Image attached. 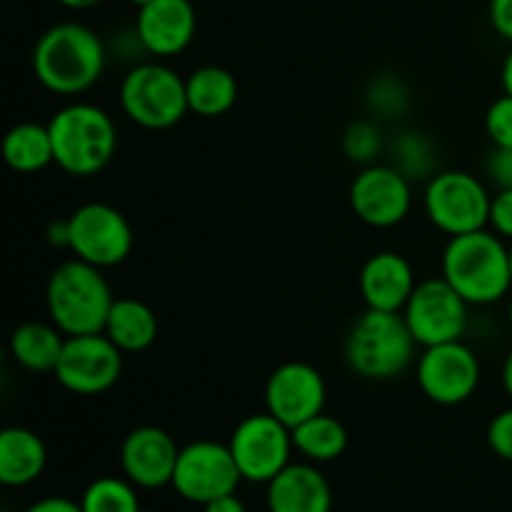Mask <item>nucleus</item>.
<instances>
[{
  "instance_id": "obj_1",
  "label": "nucleus",
  "mask_w": 512,
  "mask_h": 512,
  "mask_svg": "<svg viewBox=\"0 0 512 512\" xmlns=\"http://www.w3.org/2000/svg\"><path fill=\"white\" fill-rule=\"evenodd\" d=\"M108 48L83 23H58L45 30L33 48V75L48 93L83 95L100 80Z\"/></svg>"
},
{
  "instance_id": "obj_2",
  "label": "nucleus",
  "mask_w": 512,
  "mask_h": 512,
  "mask_svg": "<svg viewBox=\"0 0 512 512\" xmlns=\"http://www.w3.org/2000/svg\"><path fill=\"white\" fill-rule=\"evenodd\" d=\"M440 270L470 305H493L510 295V253L495 230L483 228L450 238Z\"/></svg>"
},
{
  "instance_id": "obj_3",
  "label": "nucleus",
  "mask_w": 512,
  "mask_h": 512,
  "mask_svg": "<svg viewBox=\"0 0 512 512\" xmlns=\"http://www.w3.org/2000/svg\"><path fill=\"white\" fill-rule=\"evenodd\" d=\"M113 303V290L105 280L103 268H95L80 258L60 263L45 285L50 323L58 325L65 338L103 333Z\"/></svg>"
},
{
  "instance_id": "obj_4",
  "label": "nucleus",
  "mask_w": 512,
  "mask_h": 512,
  "mask_svg": "<svg viewBox=\"0 0 512 512\" xmlns=\"http://www.w3.org/2000/svg\"><path fill=\"white\" fill-rule=\"evenodd\" d=\"M418 348L403 313L365 308L345 335V363L360 378L385 383L415 363Z\"/></svg>"
},
{
  "instance_id": "obj_5",
  "label": "nucleus",
  "mask_w": 512,
  "mask_h": 512,
  "mask_svg": "<svg viewBox=\"0 0 512 512\" xmlns=\"http://www.w3.org/2000/svg\"><path fill=\"white\" fill-rule=\"evenodd\" d=\"M55 165L75 178H90L113 160L118 130L113 118L93 103H68L48 120Z\"/></svg>"
},
{
  "instance_id": "obj_6",
  "label": "nucleus",
  "mask_w": 512,
  "mask_h": 512,
  "mask_svg": "<svg viewBox=\"0 0 512 512\" xmlns=\"http://www.w3.org/2000/svg\"><path fill=\"white\" fill-rule=\"evenodd\" d=\"M120 108L145 130L173 128L190 110L185 78L155 60L133 65L120 83Z\"/></svg>"
},
{
  "instance_id": "obj_7",
  "label": "nucleus",
  "mask_w": 512,
  "mask_h": 512,
  "mask_svg": "<svg viewBox=\"0 0 512 512\" xmlns=\"http://www.w3.org/2000/svg\"><path fill=\"white\" fill-rule=\"evenodd\" d=\"M490 203V190L468 170H438L423 195L425 215L448 238L488 228Z\"/></svg>"
},
{
  "instance_id": "obj_8",
  "label": "nucleus",
  "mask_w": 512,
  "mask_h": 512,
  "mask_svg": "<svg viewBox=\"0 0 512 512\" xmlns=\"http://www.w3.org/2000/svg\"><path fill=\"white\" fill-rule=\"evenodd\" d=\"M230 453H233L235 465L240 475L248 483L268 485L280 470L290 465L293 455V430L280 423L275 415L253 413L235 425L230 435Z\"/></svg>"
},
{
  "instance_id": "obj_9",
  "label": "nucleus",
  "mask_w": 512,
  "mask_h": 512,
  "mask_svg": "<svg viewBox=\"0 0 512 512\" xmlns=\"http://www.w3.org/2000/svg\"><path fill=\"white\" fill-rule=\"evenodd\" d=\"M470 303L440 275L420 280L403 308V318L420 348L463 340Z\"/></svg>"
},
{
  "instance_id": "obj_10",
  "label": "nucleus",
  "mask_w": 512,
  "mask_h": 512,
  "mask_svg": "<svg viewBox=\"0 0 512 512\" xmlns=\"http://www.w3.org/2000/svg\"><path fill=\"white\" fill-rule=\"evenodd\" d=\"M73 258L95 268H115L133 250V228L118 208L108 203H85L68 218Z\"/></svg>"
},
{
  "instance_id": "obj_11",
  "label": "nucleus",
  "mask_w": 512,
  "mask_h": 512,
  "mask_svg": "<svg viewBox=\"0 0 512 512\" xmlns=\"http://www.w3.org/2000/svg\"><path fill=\"white\" fill-rule=\"evenodd\" d=\"M123 350L105 333L65 338L55 380L73 395H103L123 375Z\"/></svg>"
},
{
  "instance_id": "obj_12",
  "label": "nucleus",
  "mask_w": 512,
  "mask_h": 512,
  "mask_svg": "<svg viewBox=\"0 0 512 512\" xmlns=\"http://www.w3.org/2000/svg\"><path fill=\"white\" fill-rule=\"evenodd\" d=\"M420 390L433 403L453 408L475 395L480 385V360L463 340L423 348L415 360Z\"/></svg>"
},
{
  "instance_id": "obj_13",
  "label": "nucleus",
  "mask_w": 512,
  "mask_h": 512,
  "mask_svg": "<svg viewBox=\"0 0 512 512\" xmlns=\"http://www.w3.org/2000/svg\"><path fill=\"white\" fill-rule=\"evenodd\" d=\"M240 480L243 475L235 465L230 445L218 443V440H195L180 448L170 485L188 503L208 505L210 500L235 493Z\"/></svg>"
},
{
  "instance_id": "obj_14",
  "label": "nucleus",
  "mask_w": 512,
  "mask_h": 512,
  "mask_svg": "<svg viewBox=\"0 0 512 512\" xmlns=\"http://www.w3.org/2000/svg\"><path fill=\"white\" fill-rule=\"evenodd\" d=\"M350 208L370 228H393L410 215L413 188L395 165H365L350 183Z\"/></svg>"
},
{
  "instance_id": "obj_15",
  "label": "nucleus",
  "mask_w": 512,
  "mask_h": 512,
  "mask_svg": "<svg viewBox=\"0 0 512 512\" xmlns=\"http://www.w3.org/2000/svg\"><path fill=\"white\" fill-rule=\"evenodd\" d=\"M325 400H328L325 378L318 368L300 360L278 365L265 383V410L290 430L323 413Z\"/></svg>"
},
{
  "instance_id": "obj_16",
  "label": "nucleus",
  "mask_w": 512,
  "mask_h": 512,
  "mask_svg": "<svg viewBox=\"0 0 512 512\" xmlns=\"http://www.w3.org/2000/svg\"><path fill=\"white\" fill-rule=\"evenodd\" d=\"M180 448L158 425H140L120 445V465L135 488L158 490L173 483Z\"/></svg>"
},
{
  "instance_id": "obj_17",
  "label": "nucleus",
  "mask_w": 512,
  "mask_h": 512,
  "mask_svg": "<svg viewBox=\"0 0 512 512\" xmlns=\"http://www.w3.org/2000/svg\"><path fill=\"white\" fill-rule=\"evenodd\" d=\"M198 15L190 0H150L138 8L135 33L143 43L145 53L153 58H173L180 55L195 38Z\"/></svg>"
},
{
  "instance_id": "obj_18",
  "label": "nucleus",
  "mask_w": 512,
  "mask_h": 512,
  "mask_svg": "<svg viewBox=\"0 0 512 512\" xmlns=\"http://www.w3.org/2000/svg\"><path fill=\"white\" fill-rule=\"evenodd\" d=\"M358 285L365 308L403 313L410 295L418 288V280H415V270L405 255L395 253V250H380L363 263Z\"/></svg>"
},
{
  "instance_id": "obj_19",
  "label": "nucleus",
  "mask_w": 512,
  "mask_h": 512,
  "mask_svg": "<svg viewBox=\"0 0 512 512\" xmlns=\"http://www.w3.org/2000/svg\"><path fill=\"white\" fill-rule=\"evenodd\" d=\"M270 512H330L333 490L313 463H290L268 483Z\"/></svg>"
},
{
  "instance_id": "obj_20",
  "label": "nucleus",
  "mask_w": 512,
  "mask_h": 512,
  "mask_svg": "<svg viewBox=\"0 0 512 512\" xmlns=\"http://www.w3.org/2000/svg\"><path fill=\"white\" fill-rule=\"evenodd\" d=\"M48 448L43 438L28 428H5L0 433V483L23 488L43 475Z\"/></svg>"
},
{
  "instance_id": "obj_21",
  "label": "nucleus",
  "mask_w": 512,
  "mask_h": 512,
  "mask_svg": "<svg viewBox=\"0 0 512 512\" xmlns=\"http://www.w3.org/2000/svg\"><path fill=\"white\" fill-rule=\"evenodd\" d=\"M103 333L123 353H143L158 338V315L138 298H115Z\"/></svg>"
},
{
  "instance_id": "obj_22",
  "label": "nucleus",
  "mask_w": 512,
  "mask_h": 512,
  "mask_svg": "<svg viewBox=\"0 0 512 512\" xmlns=\"http://www.w3.org/2000/svg\"><path fill=\"white\" fill-rule=\"evenodd\" d=\"M63 345V330L55 323H40V320L20 323L10 335V355L20 368L30 373H55Z\"/></svg>"
},
{
  "instance_id": "obj_23",
  "label": "nucleus",
  "mask_w": 512,
  "mask_h": 512,
  "mask_svg": "<svg viewBox=\"0 0 512 512\" xmlns=\"http://www.w3.org/2000/svg\"><path fill=\"white\" fill-rule=\"evenodd\" d=\"M190 113L200 118H220L238 100V80L228 68L220 65H200L185 78Z\"/></svg>"
},
{
  "instance_id": "obj_24",
  "label": "nucleus",
  "mask_w": 512,
  "mask_h": 512,
  "mask_svg": "<svg viewBox=\"0 0 512 512\" xmlns=\"http://www.w3.org/2000/svg\"><path fill=\"white\" fill-rule=\"evenodd\" d=\"M3 160L10 170L20 175L40 173L55 163L53 138H50L48 123H25L13 125L3 138Z\"/></svg>"
},
{
  "instance_id": "obj_25",
  "label": "nucleus",
  "mask_w": 512,
  "mask_h": 512,
  "mask_svg": "<svg viewBox=\"0 0 512 512\" xmlns=\"http://www.w3.org/2000/svg\"><path fill=\"white\" fill-rule=\"evenodd\" d=\"M293 445L308 463H333L348 450V430L323 410L293 428Z\"/></svg>"
},
{
  "instance_id": "obj_26",
  "label": "nucleus",
  "mask_w": 512,
  "mask_h": 512,
  "mask_svg": "<svg viewBox=\"0 0 512 512\" xmlns=\"http://www.w3.org/2000/svg\"><path fill=\"white\" fill-rule=\"evenodd\" d=\"M390 158H393L395 168L413 183V180H430L438 173V150H435L433 140L428 135L418 133V130H403L393 138L388 145Z\"/></svg>"
},
{
  "instance_id": "obj_27",
  "label": "nucleus",
  "mask_w": 512,
  "mask_h": 512,
  "mask_svg": "<svg viewBox=\"0 0 512 512\" xmlns=\"http://www.w3.org/2000/svg\"><path fill=\"white\" fill-rule=\"evenodd\" d=\"M83 512H143L140 508L135 485L128 478H105L93 480L80 498Z\"/></svg>"
},
{
  "instance_id": "obj_28",
  "label": "nucleus",
  "mask_w": 512,
  "mask_h": 512,
  "mask_svg": "<svg viewBox=\"0 0 512 512\" xmlns=\"http://www.w3.org/2000/svg\"><path fill=\"white\" fill-rule=\"evenodd\" d=\"M365 103H368L370 113L378 118H400L410 105V90L398 75H375L365 90Z\"/></svg>"
},
{
  "instance_id": "obj_29",
  "label": "nucleus",
  "mask_w": 512,
  "mask_h": 512,
  "mask_svg": "<svg viewBox=\"0 0 512 512\" xmlns=\"http://www.w3.org/2000/svg\"><path fill=\"white\" fill-rule=\"evenodd\" d=\"M388 148L385 135L375 120H355L345 128L343 133V153L348 160L358 165H373L380 158V153Z\"/></svg>"
},
{
  "instance_id": "obj_30",
  "label": "nucleus",
  "mask_w": 512,
  "mask_h": 512,
  "mask_svg": "<svg viewBox=\"0 0 512 512\" xmlns=\"http://www.w3.org/2000/svg\"><path fill=\"white\" fill-rule=\"evenodd\" d=\"M485 133L493 148H512V95H500L485 113Z\"/></svg>"
},
{
  "instance_id": "obj_31",
  "label": "nucleus",
  "mask_w": 512,
  "mask_h": 512,
  "mask_svg": "<svg viewBox=\"0 0 512 512\" xmlns=\"http://www.w3.org/2000/svg\"><path fill=\"white\" fill-rule=\"evenodd\" d=\"M488 445L500 460L512 463V408L500 410L488 425Z\"/></svg>"
},
{
  "instance_id": "obj_32",
  "label": "nucleus",
  "mask_w": 512,
  "mask_h": 512,
  "mask_svg": "<svg viewBox=\"0 0 512 512\" xmlns=\"http://www.w3.org/2000/svg\"><path fill=\"white\" fill-rule=\"evenodd\" d=\"M490 183L498 190H512V148H493L485 160Z\"/></svg>"
},
{
  "instance_id": "obj_33",
  "label": "nucleus",
  "mask_w": 512,
  "mask_h": 512,
  "mask_svg": "<svg viewBox=\"0 0 512 512\" xmlns=\"http://www.w3.org/2000/svg\"><path fill=\"white\" fill-rule=\"evenodd\" d=\"M490 228L503 240H512V190H498L490 203Z\"/></svg>"
},
{
  "instance_id": "obj_34",
  "label": "nucleus",
  "mask_w": 512,
  "mask_h": 512,
  "mask_svg": "<svg viewBox=\"0 0 512 512\" xmlns=\"http://www.w3.org/2000/svg\"><path fill=\"white\" fill-rule=\"evenodd\" d=\"M488 15L495 33L512 43V0H490Z\"/></svg>"
},
{
  "instance_id": "obj_35",
  "label": "nucleus",
  "mask_w": 512,
  "mask_h": 512,
  "mask_svg": "<svg viewBox=\"0 0 512 512\" xmlns=\"http://www.w3.org/2000/svg\"><path fill=\"white\" fill-rule=\"evenodd\" d=\"M25 512H83V505L70 498H43Z\"/></svg>"
},
{
  "instance_id": "obj_36",
  "label": "nucleus",
  "mask_w": 512,
  "mask_h": 512,
  "mask_svg": "<svg viewBox=\"0 0 512 512\" xmlns=\"http://www.w3.org/2000/svg\"><path fill=\"white\" fill-rule=\"evenodd\" d=\"M203 512H248L245 510V503L235 493L223 495V498L210 500L208 505H203Z\"/></svg>"
},
{
  "instance_id": "obj_37",
  "label": "nucleus",
  "mask_w": 512,
  "mask_h": 512,
  "mask_svg": "<svg viewBox=\"0 0 512 512\" xmlns=\"http://www.w3.org/2000/svg\"><path fill=\"white\" fill-rule=\"evenodd\" d=\"M48 243L55 245V248H68V243H70L68 218L55 220V223L50 225V228H48Z\"/></svg>"
},
{
  "instance_id": "obj_38",
  "label": "nucleus",
  "mask_w": 512,
  "mask_h": 512,
  "mask_svg": "<svg viewBox=\"0 0 512 512\" xmlns=\"http://www.w3.org/2000/svg\"><path fill=\"white\" fill-rule=\"evenodd\" d=\"M500 80H503V90L508 95H512V48L510 53L505 55L503 60V70H500Z\"/></svg>"
},
{
  "instance_id": "obj_39",
  "label": "nucleus",
  "mask_w": 512,
  "mask_h": 512,
  "mask_svg": "<svg viewBox=\"0 0 512 512\" xmlns=\"http://www.w3.org/2000/svg\"><path fill=\"white\" fill-rule=\"evenodd\" d=\"M55 3H60L68 10H90L95 8V5L103 3V0H55Z\"/></svg>"
},
{
  "instance_id": "obj_40",
  "label": "nucleus",
  "mask_w": 512,
  "mask_h": 512,
  "mask_svg": "<svg viewBox=\"0 0 512 512\" xmlns=\"http://www.w3.org/2000/svg\"><path fill=\"white\" fill-rule=\"evenodd\" d=\"M503 388L512 400V350H510L508 358H505V363H503Z\"/></svg>"
},
{
  "instance_id": "obj_41",
  "label": "nucleus",
  "mask_w": 512,
  "mask_h": 512,
  "mask_svg": "<svg viewBox=\"0 0 512 512\" xmlns=\"http://www.w3.org/2000/svg\"><path fill=\"white\" fill-rule=\"evenodd\" d=\"M128 3H133L135 8H143V5H148L150 0H128Z\"/></svg>"
},
{
  "instance_id": "obj_42",
  "label": "nucleus",
  "mask_w": 512,
  "mask_h": 512,
  "mask_svg": "<svg viewBox=\"0 0 512 512\" xmlns=\"http://www.w3.org/2000/svg\"><path fill=\"white\" fill-rule=\"evenodd\" d=\"M508 320H510V325H512V293H510V300H508Z\"/></svg>"
},
{
  "instance_id": "obj_43",
  "label": "nucleus",
  "mask_w": 512,
  "mask_h": 512,
  "mask_svg": "<svg viewBox=\"0 0 512 512\" xmlns=\"http://www.w3.org/2000/svg\"><path fill=\"white\" fill-rule=\"evenodd\" d=\"M508 253H510V270H512V240H510V245H508Z\"/></svg>"
},
{
  "instance_id": "obj_44",
  "label": "nucleus",
  "mask_w": 512,
  "mask_h": 512,
  "mask_svg": "<svg viewBox=\"0 0 512 512\" xmlns=\"http://www.w3.org/2000/svg\"><path fill=\"white\" fill-rule=\"evenodd\" d=\"M143 512H145V510H143Z\"/></svg>"
}]
</instances>
